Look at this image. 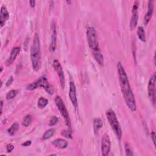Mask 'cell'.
<instances>
[{"label":"cell","instance_id":"cell-17","mask_svg":"<svg viewBox=\"0 0 156 156\" xmlns=\"http://www.w3.org/2000/svg\"><path fill=\"white\" fill-rule=\"evenodd\" d=\"M93 55L94 58V59L96 61V62L98 63L100 65L103 66L104 65V57L101 52L100 50L96 51L94 52H93Z\"/></svg>","mask_w":156,"mask_h":156},{"label":"cell","instance_id":"cell-23","mask_svg":"<svg viewBox=\"0 0 156 156\" xmlns=\"http://www.w3.org/2000/svg\"><path fill=\"white\" fill-rule=\"evenodd\" d=\"M18 128H19V125L17 123H14L10 127V128L8 129V134L10 135H14V134L16 132V130L18 129Z\"/></svg>","mask_w":156,"mask_h":156},{"label":"cell","instance_id":"cell-11","mask_svg":"<svg viewBox=\"0 0 156 156\" xmlns=\"http://www.w3.org/2000/svg\"><path fill=\"white\" fill-rule=\"evenodd\" d=\"M70 100L75 108L77 107V99L76 96V88L75 84L73 82H70V90H69Z\"/></svg>","mask_w":156,"mask_h":156},{"label":"cell","instance_id":"cell-13","mask_svg":"<svg viewBox=\"0 0 156 156\" xmlns=\"http://www.w3.org/2000/svg\"><path fill=\"white\" fill-rule=\"evenodd\" d=\"M154 1H151V0H150V1L148 2V11L144 18V23L145 25H147L150 22L154 12Z\"/></svg>","mask_w":156,"mask_h":156},{"label":"cell","instance_id":"cell-19","mask_svg":"<svg viewBox=\"0 0 156 156\" xmlns=\"http://www.w3.org/2000/svg\"><path fill=\"white\" fill-rule=\"evenodd\" d=\"M137 35L140 40L142 42H146V34L144 28L142 26H139L137 29Z\"/></svg>","mask_w":156,"mask_h":156},{"label":"cell","instance_id":"cell-28","mask_svg":"<svg viewBox=\"0 0 156 156\" xmlns=\"http://www.w3.org/2000/svg\"><path fill=\"white\" fill-rule=\"evenodd\" d=\"M14 149V146L12 144H8L6 146V150L8 152H12Z\"/></svg>","mask_w":156,"mask_h":156},{"label":"cell","instance_id":"cell-34","mask_svg":"<svg viewBox=\"0 0 156 156\" xmlns=\"http://www.w3.org/2000/svg\"><path fill=\"white\" fill-rule=\"evenodd\" d=\"M66 3H67V4H70L71 3V1H67Z\"/></svg>","mask_w":156,"mask_h":156},{"label":"cell","instance_id":"cell-12","mask_svg":"<svg viewBox=\"0 0 156 156\" xmlns=\"http://www.w3.org/2000/svg\"><path fill=\"white\" fill-rule=\"evenodd\" d=\"M51 31H52L51 42L50 50L51 52H54L56 48V42H57V31H56V23L54 20L52 21L51 25Z\"/></svg>","mask_w":156,"mask_h":156},{"label":"cell","instance_id":"cell-32","mask_svg":"<svg viewBox=\"0 0 156 156\" xmlns=\"http://www.w3.org/2000/svg\"><path fill=\"white\" fill-rule=\"evenodd\" d=\"M29 4L31 8H34L35 6V0H31L29 2Z\"/></svg>","mask_w":156,"mask_h":156},{"label":"cell","instance_id":"cell-35","mask_svg":"<svg viewBox=\"0 0 156 156\" xmlns=\"http://www.w3.org/2000/svg\"><path fill=\"white\" fill-rule=\"evenodd\" d=\"M3 67L2 66V67H1V72L3 71Z\"/></svg>","mask_w":156,"mask_h":156},{"label":"cell","instance_id":"cell-25","mask_svg":"<svg viewBox=\"0 0 156 156\" xmlns=\"http://www.w3.org/2000/svg\"><path fill=\"white\" fill-rule=\"evenodd\" d=\"M124 149H125V152H126V155L132 156L133 155L132 148L128 143H126L124 144Z\"/></svg>","mask_w":156,"mask_h":156},{"label":"cell","instance_id":"cell-18","mask_svg":"<svg viewBox=\"0 0 156 156\" xmlns=\"http://www.w3.org/2000/svg\"><path fill=\"white\" fill-rule=\"evenodd\" d=\"M103 122L100 118H95L93 122V128H94V132L95 134H98L100 130L103 127Z\"/></svg>","mask_w":156,"mask_h":156},{"label":"cell","instance_id":"cell-14","mask_svg":"<svg viewBox=\"0 0 156 156\" xmlns=\"http://www.w3.org/2000/svg\"><path fill=\"white\" fill-rule=\"evenodd\" d=\"M9 18V14L6 7L3 5L1 8V15H0V26L1 28L3 27L6 22Z\"/></svg>","mask_w":156,"mask_h":156},{"label":"cell","instance_id":"cell-33","mask_svg":"<svg viewBox=\"0 0 156 156\" xmlns=\"http://www.w3.org/2000/svg\"><path fill=\"white\" fill-rule=\"evenodd\" d=\"M3 101H1V115H2L3 113Z\"/></svg>","mask_w":156,"mask_h":156},{"label":"cell","instance_id":"cell-9","mask_svg":"<svg viewBox=\"0 0 156 156\" xmlns=\"http://www.w3.org/2000/svg\"><path fill=\"white\" fill-rule=\"evenodd\" d=\"M111 142L108 134H105L101 140V153L103 156H107L110 151Z\"/></svg>","mask_w":156,"mask_h":156},{"label":"cell","instance_id":"cell-10","mask_svg":"<svg viewBox=\"0 0 156 156\" xmlns=\"http://www.w3.org/2000/svg\"><path fill=\"white\" fill-rule=\"evenodd\" d=\"M53 66L54 68L57 72L58 77H59L61 86L62 88L64 89L65 88V76H64V73L62 69V67L58 60L56 59L53 61Z\"/></svg>","mask_w":156,"mask_h":156},{"label":"cell","instance_id":"cell-27","mask_svg":"<svg viewBox=\"0 0 156 156\" xmlns=\"http://www.w3.org/2000/svg\"><path fill=\"white\" fill-rule=\"evenodd\" d=\"M58 122V119L56 116H53L51 117V118L50 119V123H49V125L50 126H53L54 125H56Z\"/></svg>","mask_w":156,"mask_h":156},{"label":"cell","instance_id":"cell-1","mask_svg":"<svg viewBox=\"0 0 156 156\" xmlns=\"http://www.w3.org/2000/svg\"><path fill=\"white\" fill-rule=\"evenodd\" d=\"M117 69H118L121 91L123 95L124 100L129 109L132 112H135L136 109L135 99L130 87L127 74L121 62L118 63Z\"/></svg>","mask_w":156,"mask_h":156},{"label":"cell","instance_id":"cell-7","mask_svg":"<svg viewBox=\"0 0 156 156\" xmlns=\"http://www.w3.org/2000/svg\"><path fill=\"white\" fill-rule=\"evenodd\" d=\"M155 82H156V76H155V73H154L151 76L148 86V96L154 106H155Z\"/></svg>","mask_w":156,"mask_h":156},{"label":"cell","instance_id":"cell-6","mask_svg":"<svg viewBox=\"0 0 156 156\" xmlns=\"http://www.w3.org/2000/svg\"><path fill=\"white\" fill-rule=\"evenodd\" d=\"M55 103H56L58 110H59V112H61V114L64 117L66 125L68 127H69V128H71V120L70 118V116H69L68 110L66 108L65 104L64 103L62 98L60 96H57L56 97Z\"/></svg>","mask_w":156,"mask_h":156},{"label":"cell","instance_id":"cell-5","mask_svg":"<svg viewBox=\"0 0 156 156\" xmlns=\"http://www.w3.org/2000/svg\"><path fill=\"white\" fill-rule=\"evenodd\" d=\"M87 37L88 44L93 52L99 51V44L96 30L93 27H90L87 30Z\"/></svg>","mask_w":156,"mask_h":156},{"label":"cell","instance_id":"cell-3","mask_svg":"<svg viewBox=\"0 0 156 156\" xmlns=\"http://www.w3.org/2000/svg\"><path fill=\"white\" fill-rule=\"evenodd\" d=\"M106 117L117 138L120 140L122 137V130L115 112L112 109L108 110L106 112Z\"/></svg>","mask_w":156,"mask_h":156},{"label":"cell","instance_id":"cell-15","mask_svg":"<svg viewBox=\"0 0 156 156\" xmlns=\"http://www.w3.org/2000/svg\"><path fill=\"white\" fill-rule=\"evenodd\" d=\"M20 50H21L20 48L18 47V46L15 47L12 49V50L10 52V57H9L8 61H6V65L8 66L11 65L14 62V61L16 59V58L18 56L20 52Z\"/></svg>","mask_w":156,"mask_h":156},{"label":"cell","instance_id":"cell-22","mask_svg":"<svg viewBox=\"0 0 156 156\" xmlns=\"http://www.w3.org/2000/svg\"><path fill=\"white\" fill-rule=\"evenodd\" d=\"M32 116L31 115H28L25 116L22 121V125L25 127L29 126L32 122Z\"/></svg>","mask_w":156,"mask_h":156},{"label":"cell","instance_id":"cell-2","mask_svg":"<svg viewBox=\"0 0 156 156\" xmlns=\"http://www.w3.org/2000/svg\"><path fill=\"white\" fill-rule=\"evenodd\" d=\"M41 44L40 38L36 33L34 36L31 50V60L34 71H38L41 67Z\"/></svg>","mask_w":156,"mask_h":156},{"label":"cell","instance_id":"cell-8","mask_svg":"<svg viewBox=\"0 0 156 156\" xmlns=\"http://www.w3.org/2000/svg\"><path fill=\"white\" fill-rule=\"evenodd\" d=\"M139 2L138 1H135L133 8L132 10V17L130 22V30H134L137 25L138 23V9H139Z\"/></svg>","mask_w":156,"mask_h":156},{"label":"cell","instance_id":"cell-26","mask_svg":"<svg viewBox=\"0 0 156 156\" xmlns=\"http://www.w3.org/2000/svg\"><path fill=\"white\" fill-rule=\"evenodd\" d=\"M61 135L67 138V139H72V135H71V132L70 130H63L61 132Z\"/></svg>","mask_w":156,"mask_h":156},{"label":"cell","instance_id":"cell-21","mask_svg":"<svg viewBox=\"0 0 156 156\" xmlns=\"http://www.w3.org/2000/svg\"><path fill=\"white\" fill-rule=\"evenodd\" d=\"M48 104V100L44 97H41L38 99V107L40 109H44L45 108Z\"/></svg>","mask_w":156,"mask_h":156},{"label":"cell","instance_id":"cell-30","mask_svg":"<svg viewBox=\"0 0 156 156\" xmlns=\"http://www.w3.org/2000/svg\"><path fill=\"white\" fill-rule=\"evenodd\" d=\"M155 136L156 135H155V132H154V131L151 132V139H152V140L153 142V143H154V146H155V137H156Z\"/></svg>","mask_w":156,"mask_h":156},{"label":"cell","instance_id":"cell-16","mask_svg":"<svg viewBox=\"0 0 156 156\" xmlns=\"http://www.w3.org/2000/svg\"><path fill=\"white\" fill-rule=\"evenodd\" d=\"M68 142L64 139H57L52 142V145L58 149H65L68 146Z\"/></svg>","mask_w":156,"mask_h":156},{"label":"cell","instance_id":"cell-31","mask_svg":"<svg viewBox=\"0 0 156 156\" xmlns=\"http://www.w3.org/2000/svg\"><path fill=\"white\" fill-rule=\"evenodd\" d=\"M31 143H32V142H31V141H26V142H24L23 143H22V145L23 146H25V147H27V146H29L31 145Z\"/></svg>","mask_w":156,"mask_h":156},{"label":"cell","instance_id":"cell-29","mask_svg":"<svg viewBox=\"0 0 156 156\" xmlns=\"http://www.w3.org/2000/svg\"><path fill=\"white\" fill-rule=\"evenodd\" d=\"M13 81H14V78H13V76H10L9 77V79H8V80L7 81V82H6V86H10L11 84H12V82H13Z\"/></svg>","mask_w":156,"mask_h":156},{"label":"cell","instance_id":"cell-4","mask_svg":"<svg viewBox=\"0 0 156 156\" xmlns=\"http://www.w3.org/2000/svg\"><path fill=\"white\" fill-rule=\"evenodd\" d=\"M38 87L44 88L45 91L50 94H52L54 91V87L48 82L47 79L45 77H41L36 81L29 84L27 87V90H33Z\"/></svg>","mask_w":156,"mask_h":156},{"label":"cell","instance_id":"cell-20","mask_svg":"<svg viewBox=\"0 0 156 156\" xmlns=\"http://www.w3.org/2000/svg\"><path fill=\"white\" fill-rule=\"evenodd\" d=\"M55 129H53V128H51V129H50L48 130H47L45 134L43 135V136H42V140H48L50 138H51L52 136L54 135L55 134Z\"/></svg>","mask_w":156,"mask_h":156},{"label":"cell","instance_id":"cell-24","mask_svg":"<svg viewBox=\"0 0 156 156\" xmlns=\"http://www.w3.org/2000/svg\"><path fill=\"white\" fill-rule=\"evenodd\" d=\"M17 94V91L15 90H12L10 91H9L7 94H6V99L8 100H10L13 99L14 98H15L16 96V95Z\"/></svg>","mask_w":156,"mask_h":156}]
</instances>
